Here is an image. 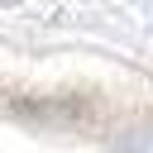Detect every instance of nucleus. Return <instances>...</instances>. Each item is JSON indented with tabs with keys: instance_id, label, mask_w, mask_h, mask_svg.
I'll return each mask as SVG.
<instances>
[{
	"instance_id": "1",
	"label": "nucleus",
	"mask_w": 153,
	"mask_h": 153,
	"mask_svg": "<svg viewBox=\"0 0 153 153\" xmlns=\"http://www.w3.org/2000/svg\"><path fill=\"white\" fill-rule=\"evenodd\" d=\"M120 153H153V124H134L120 139Z\"/></svg>"
}]
</instances>
